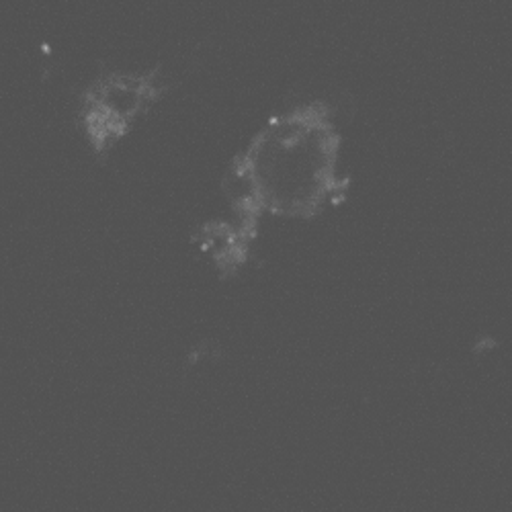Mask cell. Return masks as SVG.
Returning a JSON list of instances; mask_svg holds the SVG:
<instances>
[{"instance_id":"obj_1","label":"cell","mask_w":512,"mask_h":512,"mask_svg":"<svg viewBox=\"0 0 512 512\" xmlns=\"http://www.w3.org/2000/svg\"><path fill=\"white\" fill-rule=\"evenodd\" d=\"M338 136L324 115L314 107L293 113L271 125L246 152L234 179L246 189L238 191L236 203L246 213L263 207L310 216L340 187L334 179Z\"/></svg>"},{"instance_id":"obj_2","label":"cell","mask_w":512,"mask_h":512,"mask_svg":"<svg viewBox=\"0 0 512 512\" xmlns=\"http://www.w3.org/2000/svg\"><path fill=\"white\" fill-rule=\"evenodd\" d=\"M152 74L148 76H109L93 84L84 95V125L101 150L111 144V138H119L125 125L134 119L148 97L156 91L152 87Z\"/></svg>"}]
</instances>
